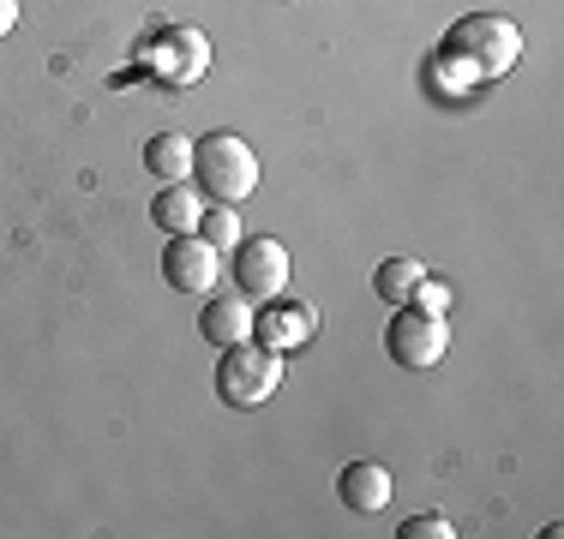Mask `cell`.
Instances as JSON below:
<instances>
[{
	"instance_id": "6da1fadb",
	"label": "cell",
	"mask_w": 564,
	"mask_h": 539,
	"mask_svg": "<svg viewBox=\"0 0 564 539\" xmlns=\"http://www.w3.org/2000/svg\"><path fill=\"white\" fill-rule=\"evenodd\" d=\"M522 54V31L499 12H468L445 31V48H438V66L456 85H475V78H499L517 66Z\"/></svg>"
},
{
	"instance_id": "7a4b0ae2",
	"label": "cell",
	"mask_w": 564,
	"mask_h": 539,
	"mask_svg": "<svg viewBox=\"0 0 564 539\" xmlns=\"http://www.w3.org/2000/svg\"><path fill=\"white\" fill-rule=\"evenodd\" d=\"M193 180L217 205H247L259 193V156L240 132H205L193 139Z\"/></svg>"
},
{
	"instance_id": "3957f363",
	"label": "cell",
	"mask_w": 564,
	"mask_h": 539,
	"mask_svg": "<svg viewBox=\"0 0 564 539\" xmlns=\"http://www.w3.org/2000/svg\"><path fill=\"white\" fill-rule=\"evenodd\" d=\"M282 384V354L264 342H235L223 348V366H217V396L228 408H259V402H271Z\"/></svg>"
},
{
	"instance_id": "277c9868",
	"label": "cell",
	"mask_w": 564,
	"mask_h": 539,
	"mask_svg": "<svg viewBox=\"0 0 564 539\" xmlns=\"http://www.w3.org/2000/svg\"><path fill=\"white\" fill-rule=\"evenodd\" d=\"M445 348H451V323L433 318V312H414V306H402V312L391 318V330H384V354H391L397 366H409V372L438 366Z\"/></svg>"
},
{
	"instance_id": "5b68a950",
	"label": "cell",
	"mask_w": 564,
	"mask_h": 539,
	"mask_svg": "<svg viewBox=\"0 0 564 539\" xmlns=\"http://www.w3.org/2000/svg\"><path fill=\"white\" fill-rule=\"evenodd\" d=\"M235 288L247 300H271V294L289 288V246L271 234H240L235 246Z\"/></svg>"
},
{
	"instance_id": "8992f818",
	"label": "cell",
	"mask_w": 564,
	"mask_h": 539,
	"mask_svg": "<svg viewBox=\"0 0 564 539\" xmlns=\"http://www.w3.org/2000/svg\"><path fill=\"white\" fill-rule=\"evenodd\" d=\"M252 336H259L264 348H276V354H294V348H306L318 336V312L306 300L271 294V300H259V312H252Z\"/></svg>"
},
{
	"instance_id": "52a82bcc",
	"label": "cell",
	"mask_w": 564,
	"mask_h": 539,
	"mask_svg": "<svg viewBox=\"0 0 564 539\" xmlns=\"http://www.w3.org/2000/svg\"><path fill=\"white\" fill-rule=\"evenodd\" d=\"M217 264H223V252L210 246V240L169 234V246H163V282H169L174 294H210V288H217Z\"/></svg>"
},
{
	"instance_id": "ba28073f",
	"label": "cell",
	"mask_w": 564,
	"mask_h": 539,
	"mask_svg": "<svg viewBox=\"0 0 564 539\" xmlns=\"http://www.w3.org/2000/svg\"><path fill=\"white\" fill-rule=\"evenodd\" d=\"M198 336H205L210 348H235L252 336V306L247 294H210L205 306H198Z\"/></svg>"
},
{
	"instance_id": "9c48e42d",
	"label": "cell",
	"mask_w": 564,
	"mask_h": 539,
	"mask_svg": "<svg viewBox=\"0 0 564 539\" xmlns=\"http://www.w3.org/2000/svg\"><path fill=\"white\" fill-rule=\"evenodd\" d=\"M337 497L355 516H379V509L391 504V468L384 462H348L337 474Z\"/></svg>"
},
{
	"instance_id": "30bf717a",
	"label": "cell",
	"mask_w": 564,
	"mask_h": 539,
	"mask_svg": "<svg viewBox=\"0 0 564 539\" xmlns=\"http://www.w3.org/2000/svg\"><path fill=\"white\" fill-rule=\"evenodd\" d=\"M198 216H205V198L186 193V180H174L151 198V222L163 228V234H198Z\"/></svg>"
},
{
	"instance_id": "8fae6325",
	"label": "cell",
	"mask_w": 564,
	"mask_h": 539,
	"mask_svg": "<svg viewBox=\"0 0 564 539\" xmlns=\"http://www.w3.org/2000/svg\"><path fill=\"white\" fill-rule=\"evenodd\" d=\"M144 168L163 186L193 180V139H186V132H156V139H144Z\"/></svg>"
},
{
	"instance_id": "7c38bea8",
	"label": "cell",
	"mask_w": 564,
	"mask_h": 539,
	"mask_svg": "<svg viewBox=\"0 0 564 539\" xmlns=\"http://www.w3.org/2000/svg\"><path fill=\"white\" fill-rule=\"evenodd\" d=\"M421 276H426V270L414 258H384L379 270H372V294L391 300V306H409V294H414V282H421Z\"/></svg>"
},
{
	"instance_id": "4fadbf2b",
	"label": "cell",
	"mask_w": 564,
	"mask_h": 539,
	"mask_svg": "<svg viewBox=\"0 0 564 539\" xmlns=\"http://www.w3.org/2000/svg\"><path fill=\"white\" fill-rule=\"evenodd\" d=\"M198 240H210L217 252H235L240 246V216H235V205H217V198H210L205 216H198Z\"/></svg>"
},
{
	"instance_id": "5bb4252c",
	"label": "cell",
	"mask_w": 564,
	"mask_h": 539,
	"mask_svg": "<svg viewBox=\"0 0 564 539\" xmlns=\"http://www.w3.org/2000/svg\"><path fill=\"white\" fill-rule=\"evenodd\" d=\"M409 306H414V312H433V318H445V306H451V282H438V276H421V282H414V294H409Z\"/></svg>"
},
{
	"instance_id": "9a60e30c",
	"label": "cell",
	"mask_w": 564,
	"mask_h": 539,
	"mask_svg": "<svg viewBox=\"0 0 564 539\" xmlns=\"http://www.w3.org/2000/svg\"><path fill=\"white\" fill-rule=\"evenodd\" d=\"M397 534H402V539H456V528L438 516V509H433V516H409Z\"/></svg>"
},
{
	"instance_id": "2e32d148",
	"label": "cell",
	"mask_w": 564,
	"mask_h": 539,
	"mask_svg": "<svg viewBox=\"0 0 564 539\" xmlns=\"http://www.w3.org/2000/svg\"><path fill=\"white\" fill-rule=\"evenodd\" d=\"M12 24H19V0H0V36H12Z\"/></svg>"
}]
</instances>
